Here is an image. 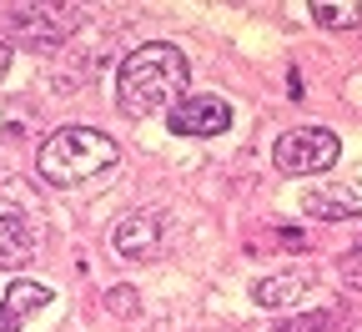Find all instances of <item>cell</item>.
<instances>
[{
    "instance_id": "cell-1",
    "label": "cell",
    "mask_w": 362,
    "mask_h": 332,
    "mask_svg": "<svg viewBox=\"0 0 362 332\" xmlns=\"http://www.w3.org/2000/svg\"><path fill=\"white\" fill-rule=\"evenodd\" d=\"M187 81H192V66L187 56L166 40H151L141 51H131L116 71V101L121 111L131 116H151V111H171L187 101Z\"/></svg>"
},
{
    "instance_id": "cell-9",
    "label": "cell",
    "mask_w": 362,
    "mask_h": 332,
    "mask_svg": "<svg viewBox=\"0 0 362 332\" xmlns=\"http://www.w3.org/2000/svg\"><path fill=\"white\" fill-rule=\"evenodd\" d=\"M30 257H35V236H30V227H25L21 217H0V267L16 272V267H25Z\"/></svg>"
},
{
    "instance_id": "cell-3",
    "label": "cell",
    "mask_w": 362,
    "mask_h": 332,
    "mask_svg": "<svg viewBox=\"0 0 362 332\" xmlns=\"http://www.w3.org/2000/svg\"><path fill=\"white\" fill-rule=\"evenodd\" d=\"M337 151H342V141L327 126H297L272 147V161L287 176H317V171H327L337 161Z\"/></svg>"
},
{
    "instance_id": "cell-11",
    "label": "cell",
    "mask_w": 362,
    "mask_h": 332,
    "mask_svg": "<svg viewBox=\"0 0 362 332\" xmlns=\"http://www.w3.org/2000/svg\"><path fill=\"white\" fill-rule=\"evenodd\" d=\"M312 21L317 25H362V6H332V0H322V6H312Z\"/></svg>"
},
{
    "instance_id": "cell-4",
    "label": "cell",
    "mask_w": 362,
    "mask_h": 332,
    "mask_svg": "<svg viewBox=\"0 0 362 332\" xmlns=\"http://www.w3.org/2000/svg\"><path fill=\"white\" fill-rule=\"evenodd\" d=\"M166 126L176 136H221L226 126H232V101H221V96H187L181 106H171Z\"/></svg>"
},
{
    "instance_id": "cell-2",
    "label": "cell",
    "mask_w": 362,
    "mask_h": 332,
    "mask_svg": "<svg viewBox=\"0 0 362 332\" xmlns=\"http://www.w3.org/2000/svg\"><path fill=\"white\" fill-rule=\"evenodd\" d=\"M121 161V147L106 131H90V126H61L45 147L35 151V166L51 186H81L90 176H101Z\"/></svg>"
},
{
    "instance_id": "cell-5",
    "label": "cell",
    "mask_w": 362,
    "mask_h": 332,
    "mask_svg": "<svg viewBox=\"0 0 362 332\" xmlns=\"http://www.w3.org/2000/svg\"><path fill=\"white\" fill-rule=\"evenodd\" d=\"M111 247L126 257V262H151L161 252V217L156 212H126L116 227H111Z\"/></svg>"
},
{
    "instance_id": "cell-15",
    "label": "cell",
    "mask_w": 362,
    "mask_h": 332,
    "mask_svg": "<svg viewBox=\"0 0 362 332\" xmlns=\"http://www.w3.org/2000/svg\"><path fill=\"white\" fill-rule=\"evenodd\" d=\"M6 66H11V45L0 40V76H6Z\"/></svg>"
},
{
    "instance_id": "cell-7",
    "label": "cell",
    "mask_w": 362,
    "mask_h": 332,
    "mask_svg": "<svg viewBox=\"0 0 362 332\" xmlns=\"http://www.w3.org/2000/svg\"><path fill=\"white\" fill-rule=\"evenodd\" d=\"M302 212L327 217V222H342V217H362V197L352 192V186H317V192L302 197Z\"/></svg>"
},
{
    "instance_id": "cell-6",
    "label": "cell",
    "mask_w": 362,
    "mask_h": 332,
    "mask_svg": "<svg viewBox=\"0 0 362 332\" xmlns=\"http://www.w3.org/2000/svg\"><path fill=\"white\" fill-rule=\"evenodd\" d=\"M11 16H16V30H21L30 45H61V40L71 35V25L81 21L76 6H21V11H11Z\"/></svg>"
},
{
    "instance_id": "cell-10",
    "label": "cell",
    "mask_w": 362,
    "mask_h": 332,
    "mask_svg": "<svg viewBox=\"0 0 362 332\" xmlns=\"http://www.w3.org/2000/svg\"><path fill=\"white\" fill-rule=\"evenodd\" d=\"M6 312H16L21 322L30 317V312H40V307H51V287H40V282H11V292H6V302H0Z\"/></svg>"
},
{
    "instance_id": "cell-12",
    "label": "cell",
    "mask_w": 362,
    "mask_h": 332,
    "mask_svg": "<svg viewBox=\"0 0 362 332\" xmlns=\"http://www.w3.org/2000/svg\"><path fill=\"white\" fill-rule=\"evenodd\" d=\"M337 277L347 282V287H362V242H352V247L337 257Z\"/></svg>"
},
{
    "instance_id": "cell-8",
    "label": "cell",
    "mask_w": 362,
    "mask_h": 332,
    "mask_svg": "<svg viewBox=\"0 0 362 332\" xmlns=\"http://www.w3.org/2000/svg\"><path fill=\"white\" fill-rule=\"evenodd\" d=\"M307 287H312V272H277V277H262L257 287H252V297H257L262 307H287V302H297Z\"/></svg>"
},
{
    "instance_id": "cell-13",
    "label": "cell",
    "mask_w": 362,
    "mask_h": 332,
    "mask_svg": "<svg viewBox=\"0 0 362 332\" xmlns=\"http://www.w3.org/2000/svg\"><path fill=\"white\" fill-rule=\"evenodd\" d=\"M111 307H116L121 317H131V307H136V297H131V292L121 287V292H111Z\"/></svg>"
},
{
    "instance_id": "cell-14",
    "label": "cell",
    "mask_w": 362,
    "mask_h": 332,
    "mask_svg": "<svg viewBox=\"0 0 362 332\" xmlns=\"http://www.w3.org/2000/svg\"><path fill=\"white\" fill-rule=\"evenodd\" d=\"M16 327H21V317H16V312H6V307H0V332H16Z\"/></svg>"
}]
</instances>
